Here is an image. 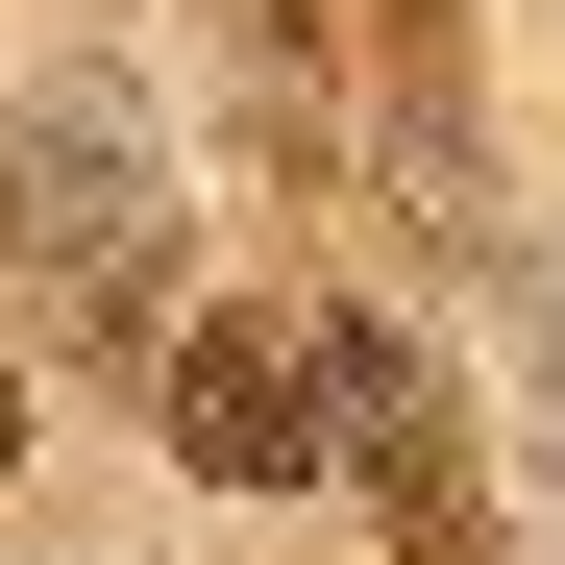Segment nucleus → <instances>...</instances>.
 <instances>
[{"instance_id": "obj_5", "label": "nucleus", "mask_w": 565, "mask_h": 565, "mask_svg": "<svg viewBox=\"0 0 565 565\" xmlns=\"http://www.w3.org/2000/svg\"><path fill=\"white\" fill-rule=\"evenodd\" d=\"M0 492H25V344H0Z\"/></svg>"}, {"instance_id": "obj_1", "label": "nucleus", "mask_w": 565, "mask_h": 565, "mask_svg": "<svg viewBox=\"0 0 565 565\" xmlns=\"http://www.w3.org/2000/svg\"><path fill=\"white\" fill-rule=\"evenodd\" d=\"M0 246L50 270V320L99 344V369L198 320V296H172V148H148V99H124V74H50V99L0 124Z\"/></svg>"}, {"instance_id": "obj_4", "label": "nucleus", "mask_w": 565, "mask_h": 565, "mask_svg": "<svg viewBox=\"0 0 565 565\" xmlns=\"http://www.w3.org/2000/svg\"><path fill=\"white\" fill-rule=\"evenodd\" d=\"M222 74H246V148L320 172V124H344V99H320V0H222Z\"/></svg>"}, {"instance_id": "obj_2", "label": "nucleus", "mask_w": 565, "mask_h": 565, "mask_svg": "<svg viewBox=\"0 0 565 565\" xmlns=\"http://www.w3.org/2000/svg\"><path fill=\"white\" fill-rule=\"evenodd\" d=\"M320 443L394 492V565H516V541H492V492H467V418H443V369L369 320V296H320Z\"/></svg>"}, {"instance_id": "obj_3", "label": "nucleus", "mask_w": 565, "mask_h": 565, "mask_svg": "<svg viewBox=\"0 0 565 565\" xmlns=\"http://www.w3.org/2000/svg\"><path fill=\"white\" fill-rule=\"evenodd\" d=\"M148 369H172V467H198V492H296V467H344V443H320V320L198 296Z\"/></svg>"}]
</instances>
